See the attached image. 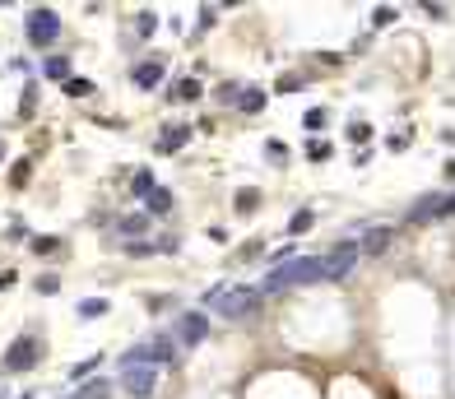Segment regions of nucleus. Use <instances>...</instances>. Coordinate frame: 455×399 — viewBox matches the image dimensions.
Listing matches in <instances>:
<instances>
[{
  "mask_svg": "<svg viewBox=\"0 0 455 399\" xmlns=\"http://www.w3.org/2000/svg\"><path fill=\"white\" fill-rule=\"evenodd\" d=\"M14 278H19V274H14V269H5V274H0V288H14Z\"/></svg>",
  "mask_w": 455,
  "mask_h": 399,
  "instance_id": "nucleus-24",
  "label": "nucleus"
},
{
  "mask_svg": "<svg viewBox=\"0 0 455 399\" xmlns=\"http://www.w3.org/2000/svg\"><path fill=\"white\" fill-rule=\"evenodd\" d=\"M116 233H145V219H140V214H131V219L116 223Z\"/></svg>",
  "mask_w": 455,
  "mask_h": 399,
  "instance_id": "nucleus-20",
  "label": "nucleus"
},
{
  "mask_svg": "<svg viewBox=\"0 0 455 399\" xmlns=\"http://www.w3.org/2000/svg\"><path fill=\"white\" fill-rule=\"evenodd\" d=\"M205 307L219 311V316H246V311L260 307V288H210L205 293Z\"/></svg>",
  "mask_w": 455,
  "mask_h": 399,
  "instance_id": "nucleus-1",
  "label": "nucleus"
},
{
  "mask_svg": "<svg viewBox=\"0 0 455 399\" xmlns=\"http://www.w3.org/2000/svg\"><path fill=\"white\" fill-rule=\"evenodd\" d=\"M255 204H260V190H237V209L242 214H251Z\"/></svg>",
  "mask_w": 455,
  "mask_h": 399,
  "instance_id": "nucleus-18",
  "label": "nucleus"
},
{
  "mask_svg": "<svg viewBox=\"0 0 455 399\" xmlns=\"http://www.w3.org/2000/svg\"><path fill=\"white\" fill-rule=\"evenodd\" d=\"M93 367H98V357H89V362H75V367H70V376H75V381H84V376L93 372Z\"/></svg>",
  "mask_w": 455,
  "mask_h": 399,
  "instance_id": "nucleus-21",
  "label": "nucleus"
},
{
  "mask_svg": "<svg viewBox=\"0 0 455 399\" xmlns=\"http://www.w3.org/2000/svg\"><path fill=\"white\" fill-rule=\"evenodd\" d=\"M102 311H107V302H102V297H84V302H79V316H84V321H93V316H102Z\"/></svg>",
  "mask_w": 455,
  "mask_h": 399,
  "instance_id": "nucleus-15",
  "label": "nucleus"
},
{
  "mask_svg": "<svg viewBox=\"0 0 455 399\" xmlns=\"http://www.w3.org/2000/svg\"><path fill=\"white\" fill-rule=\"evenodd\" d=\"M37 357H42V344H37L33 334H19V339L5 348V362L0 367H5V372H33Z\"/></svg>",
  "mask_w": 455,
  "mask_h": 399,
  "instance_id": "nucleus-3",
  "label": "nucleus"
},
{
  "mask_svg": "<svg viewBox=\"0 0 455 399\" xmlns=\"http://www.w3.org/2000/svg\"><path fill=\"white\" fill-rule=\"evenodd\" d=\"M172 98L177 102H195L200 98V84H195V79H177V84H172Z\"/></svg>",
  "mask_w": 455,
  "mask_h": 399,
  "instance_id": "nucleus-10",
  "label": "nucleus"
},
{
  "mask_svg": "<svg viewBox=\"0 0 455 399\" xmlns=\"http://www.w3.org/2000/svg\"><path fill=\"white\" fill-rule=\"evenodd\" d=\"M28 246H33L37 255H51L56 246H61V237H33V242H28Z\"/></svg>",
  "mask_w": 455,
  "mask_h": 399,
  "instance_id": "nucleus-19",
  "label": "nucleus"
},
{
  "mask_svg": "<svg viewBox=\"0 0 455 399\" xmlns=\"http://www.w3.org/2000/svg\"><path fill=\"white\" fill-rule=\"evenodd\" d=\"M121 386H126V395L149 399L158 390V367H126V372H121Z\"/></svg>",
  "mask_w": 455,
  "mask_h": 399,
  "instance_id": "nucleus-5",
  "label": "nucleus"
},
{
  "mask_svg": "<svg viewBox=\"0 0 455 399\" xmlns=\"http://www.w3.org/2000/svg\"><path fill=\"white\" fill-rule=\"evenodd\" d=\"M348 265H353V251L344 246V251H339V255L330 260V265H325V274H330V278H339V274H348Z\"/></svg>",
  "mask_w": 455,
  "mask_h": 399,
  "instance_id": "nucleus-12",
  "label": "nucleus"
},
{
  "mask_svg": "<svg viewBox=\"0 0 455 399\" xmlns=\"http://www.w3.org/2000/svg\"><path fill=\"white\" fill-rule=\"evenodd\" d=\"M186 140H190V125H167V130L158 135V154H177Z\"/></svg>",
  "mask_w": 455,
  "mask_h": 399,
  "instance_id": "nucleus-7",
  "label": "nucleus"
},
{
  "mask_svg": "<svg viewBox=\"0 0 455 399\" xmlns=\"http://www.w3.org/2000/svg\"><path fill=\"white\" fill-rule=\"evenodd\" d=\"M316 274H325V265H321V260H293V265L269 269L265 288H289V283H307V278H316Z\"/></svg>",
  "mask_w": 455,
  "mask_h": 399,
  "instance_id": "nucleus-2",
  "label": "nucleus"
},
{
  "mask_svg": "<svg viewBox=\"0 0 455 399\" xmlns=\"http://www.w3.org/2000/svg\"><path fill=\"white\" fill-rule=\"evenodd\" d=\"M131 190H135V195H145V200H149V195L158 190V186H154V172H149V167H140V172L131 177Z\"/></svg>",
  "mask_w": 455,
  "mask_h": 399,
  "instance_id": "nucleus-9",
  "label": "nucleus"
},
{
  "mask_svg": "<svg viewBox=\"0 0 455 399\" xmlns=\"http://www.w3.org/2000/svg\"><path fill=\"white\" fill-rule=\"evenodd\" d=\"M145 209H149V214H167V209H172V190H163V186H158L154 195H149V204H145Z\"/></svg>",
  "mask_w": 455,
  "mask_h": 399,
  "instance_id": "nucleus-13",
  "label": "nucleus"
},
{
  "mask_svg": "<svg viewBox=\"0 0 455 399\" xmlns=\"http://www.w3.org/2000/svg\"><path fill=\"white\" fill-rule=\"evenodd\" d=\"M205 334H210V316H205V311H186V316H181V325H177V339L195 348Z\"/></svg>",
  "mask_w": 455,
  "mask_h": 399,
  "instance_id": "nucleus-6",
  "label": "nucleus"
},
{
  "mask_svg": "<svg viewBox=\"0 0 455 399\" xmlns=\"http://www.w3.org/2000/svg\"><path fill=\"white\" fill-rule=\"evenodd\" d=\"M56 37H61V19H56V10H33L28 14V42L33 47H51Z\"/></svg>",
  "mask_w": 455,
  "mask_h": 399,
  "instance_id": "nucleus-4",
  "label": "nucleus"
},
{
  "mask_svg": "<svg viewBox=\"0 0 455 399\" xmlns=\"http://www.w3.org/2000/svg\"><path fill=\"white\" fill-rule=\"evenodd\" d=\"M107 395H111L107 381H89V386H79V395H75V399H107Z\"/></svg>",
  "mask_w": 455,
  "mask_h": 399,
  "instance_id": "nucleus-14",
  "label": "nucleus"
},
{
  "mask_svg": "<svg viewBox=\"0 0 455 399\" xmlns=\"http://www.w3.org/2000/svg\"><path fill=\"white\" fill-rule=\"evenodd\" d=\"M289 228H293V233H302V228H311V214H307V209H302V214H293V223H289Z\"/></svg>",
  "mask_w": 455,
  "mask_h": 399,
  "instance_id": "nucleus-22",
  "label": "nucleus"
},
{
  "mask_svg": "<svg viewBox=\"0 0 455 399\" xmlns=\"http://www.w3.org/2000/svg\"><path fill=\"white\" fill-rule=\"evenodd\" d=\"M42 75L47 79H66V84H70V61H66V56H51V61L42 66Z\"/></svg>",
  "mask_w": 455,
  "mask_h": 399,
  "instance_id": "nucleus-11",
  "label": "nucleus"
},
{
  "mask_svg": "<svg viewBox=\"0 0 455 399\" xmlns=\"http://www.w3.org/2000/svg\"><path fill=\"white\" fill-rule=\"evenodd\" d=\"M66 93H70V98H89V93H93V79H70Z\"/></svg>",
  "mask_w": 455,
  "mask_h": 399,
  "instance_id": "nucleus-17",
  "label": "nucleus"
},
{
  "mask_svg": "<svg viewBox=\"0 0 455 399\" xmlns=\"http://www.w3.org/2000/svg\"><path fill=\"white\" fill-rule=\"evenodd\" d=\"M135 84H140V89H158V84H163V61H140V66H135Z\"/></svg>",
  "mask_w": 455,
  "mask_h": 399,
  "instance_id": "nucleus-8",
  "label": "nucleus"
},
{
  "mask_svg": "<svg viewBox=\"0 0 455 399\" xmlns=\"http://www.w3.org/2000/svg\"><path fill=\"white\" fill-rule=\"evenodd\" d=\"M237 107H242V111H260V107H265V93H260V89H246Z\"/></svg>",
  "mask_w": 455,
  "mask_h": 399,
  "instance_id": "nucleus-16",
  "label": "nucleus"
},
{
  "mask_svg": "<svg viewBox=\"0 0 455 399\" xmlns=\"http://www.w3.org/2000/svg\"><path fill=\"white\" fill-rule=\"evenodd\" d=\"M37 288H42V293H56V288H61V278H56V274H42V278H37Z\"/></svg>",
  "mask_w": 455,
  "mask_h": 399,
  "instance_id": "nucleus-23",
  "label": "nucleus"
}]
</instances>
